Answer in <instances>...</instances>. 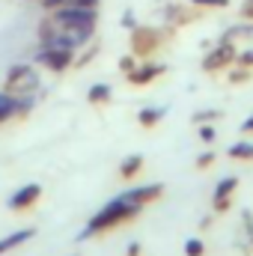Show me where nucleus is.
I'll return each mask as SVG.
<instances>
[{
	"label": "nucleus",
	"instance_id": "15",
	"mask_svg": "<svg viewBox=\"0 0 253 256\" xmlns=\"http://www.w3.org/2000/svg\"><path fill=\"white\" fill-rule=\"evenodd\" d=\"M12 114H18V102H15L12 96L3 92V96H0V122H6Z\"/></svg>",
	"mask_w": 253,
	"mask_h": 256
},
{
	"label": "nucleus",
	"instance_id": "3",
	"mask_svg": "<svg viewBox=\"0 0 253 256\" xmlns=\"http://www.w3.org/2000/svg\"><path fill=\"white\" fill-rule=\"evenodd\" d=\"M72 54L68 48H57V45H42V51L36 54V63L51 68V72H66L72 66Z\"/></svg>",
	"mask_w": 253,
	"mask_h": 256
},
{
	"label": "nucleus",
	"instance_id": "12",
	"mask_svg": "<svg viewBox=\"0 0 253 256\" xmlns=\"http://www.w3.org/2000/svg\"><path fill=\"white\" fill-rule=\"evenodd\" d=\"M226 155L230 158H236V161H253V143H232L230 149H226Z\"/></svg>",
	"mask_w": 253,
	"mask_h": 256
},
{
	"label": "nucleus",
	"instance_id": "23",
	"mask_svg": "<svg viewBox=\"0 0 253 256\" xmlns=\"http://www.w3.org/2000/svg\"><path fill=\"white\" fill-rule=\"evenodd\" d=\"M66 0H42V6L45 9H57V6H63Z\"/></svg>",
	"mask_w": 253,
	"mask_h": 256
},
{
	"label": "nucleus",
	"instance_id": "24",
	"mask_svg": "<svg viewBox=\"0 0 253 256\" xmlns=\"http://www.w3.org/2000/svg\"><path fill=\"white\" fill-rule=\"evenodd\" d=\"M244 78H248V72H232V78H230V80H232V84H242Z\"/></svg>",
	"mask_w": 253,
	"mask_h": 256
},
{
	"label": "nucleus",
	"instance_id": "4",
	"mask_svg": "<svg viewBox=\"0 0 253 256\" xmlns=\"http://www.w3.org/2000/svg\"><path fill=\"white\" fill-rule=\"evenodd\" d=\"M36 84H39V78H36V72L30 68V66H12L9 72H6V86L9 90H21V92H33L36 90Z\"/></svg>",
	"mask_w": 253,
	"mask_h": 256
},
{
	"label": "nucleus",
	"instance_id": "20",
	"mask_svg": "<svg viewBox=\"0 0 253 256\" xmlns=\"http://www.w3.org/2000/svg\"><path fill=\"white\" fill-rule=\"evenodd\" d=\"M236 60H238V66L250 68V66H253V51H244V54H242V57H236Z\"/></svg>",
	"mask_w": 253,
	"mask_h": 256
},
{
	"label": "nucleus",
	"instance_id": "26",
	"mask_svg": "<svg viewBox=\"0 0 253 256\" xmlns=\"http://www.w3.org/2000/svg\"><path fill=\"white\" fill-rule=\"evenodd\" d=\"M212 116H218V110H202V114H196V120H212Z\"/></svg>",
	"mask_w": 253,
	"mask_h": 256
},
{
	"label": "nucleus",
	"instance_id": "2",
	"mask_svg": "<svg viewBox=\"0 0 253 256\" xmlns=\"http://www.w3.org/2000/svg\"><path fill=\"white\" fill-rule=\"evenodd\" d=\"M96 9H90V6H57V12H54V24L57 27H63V30H72V33H78L84 42L92 36V27H96Z\"/></svg>",
	"mask_w": 253,
	"mask_h": 256
},
{
	"label": "nucleus",
	"instance_id": "21",
	"mask_svg": "<svg viewBox=\"0 0 253 256\" xmlns=\"http://www.w3.org/2000/svg\"><path fill=\"white\" fill-rule=\"evenodd\" d=\"M212 161H214V152H206V155H200V158H196V167H208Z\"/></svg>",
	"mask_w": 253,
	"mask_h": 256
},
{
	"label": "nucleus",
	"instance_id": "9",
	"mask_svg": "<svg viewBox=\"0 0 253 256\" xmlns=\"http://www.w3.org/2000/svg\"><path fill=\"white\" fill-rule=\"evenodd\" d=\"M158 74H164V66H140V68H131L128 72V80L134 84V86H146V84H152Z\"/></svg>",
	"mask_w": 253,
	"mask_h": 256
},
{
	"label": "nucleus",
	"instance_id": "19",
	"mask_svg": "<svg viewBox=\"0 0 253 256\" xmlns=\"http://www.w3.org/2000/svg\"><path fill=\"white\" fill-rule=\"evenodd\" d=\"M66 6H90V9H96L98 0H66Z\"/></svg>",
	"mask_w": 253,
	"mask_h": 256
},
{
	"label": "nucleus",
	"instance_id": "5",
	"mask_svg": "<svg viewBox=\"0 0 253 256\" xmlns=\"http://www.w3.org/2000/svg\"><path fill=\"white\" fill-rule=\"evenodd\" d=\"M232 60H236V48H232V42L226 39V42H220V45H218L206 60H202V68H206V72H218V68L230 66Z\"/></svg>",
	"mask_w": 253,
	"mask_h": 256
},
{
	"label": "nucleus",
	"instance_id": "6",
	"mask_svg": "<svg viewBox=\"0 0 253 256\" xmlns=\"http://www.w3.org/2000/svg\"><path fill=\"white\" fill-rule=\"evenodd\" d=\"M39 196H42V188L39 185H24V188H18V191L9 196V208L12 212H24V208L36 206Z\"/></svg>",
	"mask_w": 253,
	"mask_h": 256
},
{
	"label": "nucleus",
	"instance_id": "10",
	"mask_svg": "<svg viewBox=\"0 0 253 256\" xmlns=\"http://www.w3.org/2000/svg\"><path fill=\"white\" fill-rule=\"evenodd\" d=\"M36 232L33 230H18V232H12V236H6V238H0V254H9L12 248H18V244H24V242H30Z\"/></svg>",
	"mask_w": 253,
	"mask_h": 256
},
{
	"label": "nucleus",
	"instance_id": "27",
	"mask_svg": "<svg viewBox=\"0 0 253 256\" xmlns=\"http://www.w3.org/2000/svg\"><path fill=\"white\" fill-rule=\"evenodd\" d=\"M128 256H140V244L134 242V244H128Z\"/></svg>",
	"mask_w": 253,
	"mask_h": 256
},
{
	"label": "nucleus",
	"instance_id": "14",
	"mask_svg": "<svg viewBox=\"0 0 253 256\" xmlns=\"http://www.w3.org/2000/svg\"><path fill=\"white\" fill-rule=\"evenodd\" d=\"M86 98H90L92 104H108V102H110V86H108V84H96V86H90Z\"/></svg>",
	"mask_w": 253,
	"mask_h": 256
},
{
	"label": "nucleus",
	"instance_id": "18",
	"mask_svg": "<svg viewBox=\"0 0 253 256\" xmlns=\"http://www.w3.org/2000/svg\"><path fill=\"white\" fill-rule=\"evenodd\" d=\"M200 137H202L206 143H212V140H214V128L212 126H200Z\"/></svg>",
	"mask_w": 253,
	"mask_h": 256
},
{
	"label": "nucleus",
	"instance_id": "16",
	"mask_svg": "<svg viewBox=\"0 0 253 256\" xmlns=\"http://www.w3.org/2000/svg\"><path fill=\"white\" fill-rule=\"evenodd\" d=\"M185 254L188 256H202L206 254V244H202L200 238H188V242H185Z\"/></svg>",
	"mask_w": 253,
	"mask_h": 256
},
{
	"label": "nucleus",
	"instance_id": "11",
	"mask_svg": "<svg viewBox=\"0 0 253 256\" xmlns=\"http://www.w3.org/2000/svg\"><path fill=\"white\" fill-rule=\"evenodd\" d=\"M140 170H143V155H128L126 161L120 164V176L122 179H134Z\"/></svg>",
	"mask_w": 253,
	"mask_h": 256
},
{
	"label": "nucleus",
	"instance_id": "8",
	"mask_svg": "<svg viewBox=\"0 0 253 256\" xmlns=\"http://www.w3.org/2000/svg\"><path fill=\"white\" fill-rule=\"evenodd\" d=\"M236 188H238V176H226V179L218 182V188H214V208L218 212H226L230 208V196H232Z\"/></svg>",
	"mask_w": 253,
	"mask_h": 256
},
{
	"label": "nucleus",
	"instance_id": "17",
	"mask_svg": "<svg viewBox=\"0 0 253 256\" xmlns=\"http://www.w3.org/2000/svg\"><path fill=\"white\" fill-rule=\"evenodd\" d=\"M190 3H196V6H208V9H226V6H230V0H190Z\"/></svg>",
	"mask_w": 253,
	"mask_h": 256
},
{
	"label": "nucleus",
	"instance_id": "1",
	"mask_svg": "<svg viewBox=\"0 0 253 256\" xmlns=\"http://www.w3.org/2000/svg\"><path fill=\"white\" fill-rule=\"evenodd\" d=\"M143 206H137V202H128L126 196H116V200H110L102 212H96L92 218H90V224H86V230L80 232L84 238H90V236H96V232H104V230H114L116 224H122L128 218H134L137 212H140Z\"/></svg>",
	"mask_w": 253,
	"mask_h": 256
},
{
	"label": "nucleus",
	"instance_id": "22",
	"mask_svg": "<svg viewBox=\"0 0 253 256\" xmlns=\"http://www.w3.org/2000/svg\"><path fill=\"white\" fill-rule=\"evenodd\" d=\"M242 15H244L248 21H253V0H244V6H242Z\"/></svg>",
	"mask_w": 253,
	"mask_h": 256
},
{
	"label": "nucleus",
	"instance_id": "7",
	"mask_svg": "<svg viewBox=\"0 0 253 256\" xmlns=\"http://www.w3.org/2000/svg\"><path fill=\"white\" fill-rule=\"evenodd\" d=\"M161 194H164V185H161V182H155V185H140V188H131V191L120 194V196H126L128 202L146 206V202H155V200H161Z\"/></svg>",
	"mask_w": 253,
	"mask_h": 256
},
{
	"label": "nucleus",
	"instance_id": "25",
	"mask_svg": "<svg viewBox=\"0 0 253 256\" xmlns=\"http://www.w3.org/2000/svg\"><path fill=\"white\" fill-rule=\"evenodd\" d=\"M242 131H248V134H253V114L244 120V126H242Z\"/></svg>",
	"mask_w": 253,
	"mask_h": 256
},
{
	"label": "nucleus",
	"instance_id": "13",
	"mask_svg": "<svg viewBox=\"0 0 253 256\" xmlns=\"http://www.w3.org/2000/svg\"><path fill=\"white\" fill-rule=\"evenodd\" d=\"M164 114H167L164 108H146V110L137 114V120H140V126L143 128H152V126H158V120H161Z\"/></svg>",
	"mask_w": 253,
	"mask_h": 256
}]
</instances>
